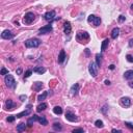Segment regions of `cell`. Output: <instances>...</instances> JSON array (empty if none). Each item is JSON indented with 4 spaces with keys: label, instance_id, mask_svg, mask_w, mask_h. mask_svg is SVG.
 <instances>
[{
    "label": "cell",
    "instance_id": "8992f818",
    "mask_svg": "<svg viewBox=\"0 0 133 133\" xmlns=\"http://www.w3.org/2000/svg\"><path fill=\"white\" fill-rule=\"evenodd\" d=\"M98 69H99V66H98V65L96 64V62H91V64L88 65V72H89V74H91L93 77H97Z\"/></svg>",
    "mask_w": 133,
    "mask_h": 133
},
{
    "label": "cell",
    "instance_id": "1f68e13d",
    "mask_svg": "<svg viewBox=\"0 0 133 133\" xmlns=\"http://www.w3.org/2000/svg\"><path fill=\"white\" fill-rule=\"evenodd\" d=\"M31 74H32V71H31V70H28V71H26L25 75H24V77H25V78H28Z\"/></svg>",
    "mask_w": 133,
    "mask_h": 133
},
{
    "label": "cell",
    "instance_id": "d590c367",
    "mask_svg": "<svg viewBox=\"0 0 133 133\" xmlns=\"http://www.w3.org/2000/svg\"><path fill=\"white\" fill-rule=\"evenodd\" d=\"M75 132H84V130H83L82 128H77V129H74V130H73V133H75Z\"/></svg>",
    "mask_w": 133,
    "mask_h": 133
},
{
    "label": "cell",
    "instance_id": "5b68a950",
    "mask_svg": "<svg viewBox=\"0 0 133 133\" xmlns=\"http://www.w3.org/2000/svg\"><path fill=\"white\" fill-rule=\"evenodd\" d=\"M34 20H35V15L31 12H28L27 14H25L24 18H23V23L26 25H29V24H31Z\"/></svg>",
    "mask_w": 133,
    "mask_h": 133
},
{
    "label": "cell",
    "instance_id": "d4e9b609",
    "mask_svg": "<svg viewBox=\"0 0 133 133\" xmlns=\"http://www.w3.org/2000/svg\"><path fill=\"white\" fill-rule=\"evenodd\" d=\"M26 129V124L25 123H20V124L17 126V131L18 132H23Z\"/></svg>",
    "mask_w": 133,
    "mask_h": 133
},
{
    "label": "cell",
    "instance_id": "e575fe53",
    "mask_svg": "<svg viewBox=\"0 0 133 133\" xmlns=\"http://www.w3.org/2000/svg\"><path fill=\"white\" fill-rule=\"evenodd\" d=\"M126 57H127V60H128L129 62H133V57H132L130 54H128L127 56H126Z\"/></svg>",
    "mask_w": 133,
    "mask_h": 133
},
{
    "label": "cell",
    "instance_id": "4dcf8cb0",
    "mask_svg": "<svg viewBox=\"0 0 133 133\" xmlns=\"http://www.w3.org/2000/svg\"><path fill=\"white\" fill-rule=\"evenodd\" d=\"M17 118V116H15V115H8L7 116V119H6V121L7 122H9V123H13L15 121V119Z\"/></svg>",
    "mask_w": 133,
    "mask_h": 133
},
{
    "label": "cell",
    "instance_id": "52a82bcc",
    "mask_svg": "<svg viewBox=\"0 0 133 133\" xmlns=\"http://www.w3.org/2000/svg\"><path fill=\"white\" fill-rule=\"evenodd\" d=\"M66 119L68 120L69 122H72V123H74V122H78V121H79L78 116L76 115L75 113H73L72 111H70V110H68V111L66 112Z\"/></svg>",
    "mask_w": 133,
    "mask_h": 133
},
{
    "label": "cell",
    "instance_id": "4316f807",
    "mask_svg": "<svg viewBox=\"0 0 133 133\" xmlns=\"http://www.w3.org/2000/svg\"><path fill=\"white\" fill-rule=\"evenodd\" d=\"M47 96H48V92H43V94L38 96V101L41 102V101H43V100H45L46 98H47Z\"/></svg>",
    "mask_w": 133,
    "mask_h": 133
},
{
    "label": "cell",
    "instance_id": "6da1fadb",
    "mask_svg": "<svg viewBox=\"0 0 133 133\" xmlns=\"http://www.w3.org/2000/svg\"><path fill=\"white\" fill-rule=\"evenodd\" d=\"M76 40L79 43H87L89 41V34L86 31H78L76 34Z\"/></svg>",
    "mask_w": 133,
    "mask_h": 133
},
{
    "label": "cell",
    "instance_id": "9a60e30c",
    "mask_svg": "<svg viewBox=\"0 0 133 133\" xmlns=\"http://www.w3.org/2000/svg\"><path fill=\"white\" fill-rule=\"evenodd\" d=\"M14 107H15V103L13 102L11 99L6 100V102H5V108L8 109V110H12V109H14Z\"/></svg>",
    "mask_w": 133,
    "mask_h": 133
},
{
    "label": "cell",
    "instance_id": "44dd1931",
    "mask_svg": "<svg viewBox=\"0 0 133 133\" xmlns=\"http://www.w3.org/2000/svg\"><path fill=\"white\" fill-rule=\"evenodd\" d=\"M109 40L108 39H105L104 41L102 42V45H101V52H104L105 50H106V48L108 47V45H109Z\"/></svg>",
    "mask_w": 133,
    "mask_h": 133
},
{
    "label": "cell",
    "instance_id": "8d00e7d4",
    "mask_svg": "<svg viewBox=\"0 0 133 133\" xmlns=\"http://www.w3.org/2000/svg\"><path fill=\"white\" fill-rule=\"evenodd\" d=\"M125 20H126V18H125V17L124 16H120L119 17V22H123V21H125Z\"/></svg>",
    "mask_w": 133,
    "mask_h": 133
},
{
    "label": "cell",
    "instance_id": "2e32d148",
    "mask_svg": "<svg viewBox=\"0 0 133 133\" xmlns=\"http://www.w3.org/2000/svg\"><path fill=\"white\" fill-rule=\"evenodd\" d=\"M66 58V52H65V50H61L60 53H59V55H58V58H57V60L59 64H62V62L65 61V59Z\"/></svg>",
    "mask_w": 133,
    "mask_h": 133
},
{
    "label": "cell",
    "instance_id": "603a6c76",
    "mask_svg": "<svg viewBox=\"0 0 133 133\" xmlns=\"http://www.w3.org/2000/svg\"><path fill=\"white\" fill-rule=\"evenodd\" d=\"M47 104L46 103H44V102H42L40 105H38V107H36V111L38 112H41V111H43V110H45L46 108H47Z\"/></svg>",
    "mask_w": 133,
    "mask_h": 133
},
{
    "label": "cell",
    "instance_id": "3957f363",
    "mask_svg": "<svg viewBox=\"0 0 133 133\" xmlns=\"http://www.w3.org/2000/svg\"><path fill=\"white\" fill-rule=\"evenodd\" d=\"M41 41H40L39 39H35V38H33V39H29L27 40V41L25 42V46L27 48H36V47H39L40 45H41Z\"/></svg>",
    "mask_w": 133,
    "mask_h": 133
},
{
    "label": "cell",
    "instance_id": "f546056e",
    "mask_svg": "<svg viewBox=\"0 0 133 133\" xmlns=\"http://www.w3.org/2000/svg\"><path fill=\"white\" fill-rule=\"evenodd\" d=\"M95 126L97 128H103V126H104V125H103V122L101 121V120H97V121L95 122Z\"/></svg>",
    "mask_w": 133,
    "mask_h": 133
},
{
    "label": "cell",
    "instance_id": "b9f144b4",
    "mask_svg": "<svg viewBox=\"0 0 133 133\" xmlns=\"http://www.w3.org/2000/svg\"><path fill=\"white\" fill-rule=\"evenodd\" d=\"M85 53L86 55H89V49H85Z\"/></svg>",
    "mask_w": 133,
    "mask_h": 133
},
{
    "label": "cell",
    "instance_id": "277c9868",
    "mask_svg": "<svg viewBox=\"0 0 133 133\" xmlns=\"http://www.w3.org/2000/svg\"><path fill=\"white\" fill-rule=\"evenodd\" d=\"M87 22L89 24H92L93 26H95V27H98V26L101 24V19L95 15H91L87 17Z\"/></svg>",
    "mask_w": 133,
    "mask_h": 133
},
{
    "label": "cell",
    "instance_id": "7a4b0ae2",
    "mask_svg": "<svg viewBox=\"0 0 133 133\" xmlns=\"http://www.w3.org/2000/svg\"><path fill=\"white\" fill-rule=\"evenodd\" d=\"M4 81H5V84L7 85L9 88H13V89H15V88H16V86H17V82H16V80H15V78L13 77V75H11L9 73L5 76Z\"/></svg>",
    "mask_w": 133,
    "mask_h": 133
},
{
    "label": "cell",
    "instance_id": "83f0119b",
    "mask_svg": "<svg viewBox=\"0 0 133 133\" xmlns=\"http://www.w3.org/2000/svg\"><path fill=\"white\" fill-rule=\"evenodd\" d=\"M53 112H54L55 114H61L62 113V108L60 107V106H55L54 108H53Z\"/></svg>",
    "mask_w": 133,
    "mask_h": 133
},
{
    "label": "cell",
    "instance_id": "836d02e7",
    "mask_svg": "<svg viewBox=\"0 0 133 133\" xmlns=\"http://www.w3.org/2000/svg\"><path fill=\"white\" fill-rule=\"evenodd\" d=\"M125 125L127 126L128 128H130V129H132V130H133V124H132V123H129V122H125Z\"/></svg>",
    "mask_w": 133,
    "mask_h": 133
},
{
    "label": "cell",
    "instance_id": "d6986e66",
    "mask_svg": "<svg viewBox=\"0 0 133 133\" xmlns=\"http://www.w3.org/2000/svg\"><path fill=\"white\" fill-rule=\"evenodd\" d=\"M119 35H120V28L119 27H115V28L112 29V31H111V39L115 40Z\"/></svg>",
    "mask_w": 133,
    "mask_h": 133
},
{
    "label": "cell",
    "instance_id": "74e56055",
    "mask_svg": "<svg viewBox=\"0 0 133 133\" xmlns=\"http://www.w3.org/2000/svg\"><path fill=\"white\" fill-rule=\"evenodd\" d=\"M106 109H108V108H107V105H104V106H103V107H102L101 111L103 112V113H106Z\"/></svg>",
    "mask_w": 133,
    "mask_h": 133
},
{
    "label": "cell",
    "instance_id": "7c38bea8",
    "mask_svg": "<svg viewBox=\"0 0 133 133\" xmlns=\"http://www.w3.org/2000/svg\"><path fill=\"white\" fill-rule=\"evenodd\" d=\"M31 107H32L31 105H28V106H27V109H26V110L20 112V113H18L16 116L20 119V118H22V116H27V115H29V114L31 113Z\"/></svg>",
    "mask_w": 133,
    "mask_h": 133
},
{
    "label": "cell",
    "instance_id": "4fadbf2b",
    "mask_svg": "<svg viewBox=\"0 0 133 133\" xmlns=\"http://www.w3.org/2000/svg\"><path fill=\"white\" fill-rule=\"evenodd\" d=\"M64 31L66 35H70L71 34V31H72V26H71V23L69 21L65 22V25H64Z\"/></svg>",
    "mask_w": 133,
    "mask_h": 133
},
{
    "label": "cell",
    "instance_id": "f6af8a7d",
    "mask_svg": "<svg viewBox=\"0 0 133 133\" xmlns=\"http://www.w3.org/2000/svg\"><path fill=\"white\" fill-rule=\"evenodd\" d=\"M105 84H107V85H109V84H110V82H109L108 80H106V81H105Z\"/></svg>",
    "mask_w": 133,
    "mask_h": 133
},
{
    "label": "cell",
    "instance_id": "60d3db41",
    "mask_svg": "<svg viewBox=\"0 0 133 133\" xmlns=\"http://www.w3.org/2000/svg\"><path fill=\"white\" fill-rule=\"evenodd\" d=\"M132 46H133V39H131L129 41V47H132Z\"/></svg>",
    "mask_w": 133,
    "mask_h": 133
},
{
    "label": "cell",
    "instance_id": "d6a6232c",
    "mask_svg": "<svg viewBox=\"0 0 133 133\" xmlns=\"http://www.w3.org/2000/svg\"><path fill=\"white\" fill-rule=\"evenodd\" d=\"M8 74V70H6L5 68L1 69V75H7Z\"/></svg>",
    "mask_w": 133,
    "mask_h": 133
},
{
    "label": "cell",
    "instance_id": "e0dca14e",
    "mask_svg": "<svg viewBox=\"0 0 133 133\" xmlns=\"http://www.w3.org/2000/svg\"><path fill=\"white\" fill-rule=\"evenodd\" d=\"M124 78L127 80H131L133 79V70H128L124 73Z\"/></svg>",
    "mask_w": 133,
    "mask_h": 133
},
{
    "label": "cell",
    "instance_id": "f35d334b",
    "mask_svg": "<svg viewBox=\"0 0 133 133\" xmlns=\"http://www.w3.org/2000/svg\"><path fill=\"white\" fill-rule=\"evenodd\" d=\"M16 73H17V75H21V74H22V69L19 68V69L16 71Z\"/></svg>",
    "mask_w": 133,
    "mask_h": 133
},
{
    "label": "cell",
    "instance_id": "7402d4cb",
    "mask_svg": "<svg viewBox=\"0 0 133 133\" xmlns=\"http://www.w3.org/2000/svg\"><path fill=\"white\" fill-rule=\"evenodd\" d=\"M33 72L42 75V74H44V73L46 72V69H45V68H43V66H35V68L33 69Z\"/></svg>",
    "mask_w": 133,
    "mask_h": 133
},
{
    "label": "cell",
    "instance_id": "ab89813d",
    "mask_svg": "<svg viewBox=\"0 0 133 133\" xmlns=\"http://www.w3.org/2000/svg\"><path fill=\"white\" fill-rule=\"evenodd\" d=\"M26 98H27V97H26L25 95H22V96H20V100H21V101H24V100H25Z\"/></svg>",
    "mask_w": 133,
    "mask_h": 133
},
{
    "label": "cell",
    "instance_id": "cb8c5ba5",
    "mask_svg": "<svg viewBox=\"0 0 133 133\" xmlns=\"http://www.w3.org/2000/svg\"><path fill=\"white\" fill-rule=\"evenodd\" d=\"M39 123L41 125H43V126H47L48 125V121H47V119H46L44 115H43V116H39Z\"/></svg>",
    "mask_w": 133,
    "mask_h": 133
},
{
    "label": "cell",
    "instance_id": "ffe728a7",
    "mask_svg": "<svg viewBox=\"0 0 133 133\" xmlns=\"http://www.w3.org/2000/svg\"><path fill=\"white\" fill-rule=\"evenodd\" d=\"M33 89L34 91H36V92H40L42 89V87H43V82H40V81H38V82H34L33 83Z\"/></svg>",
    "mask_w": 133,
    "mask_h": 133
},
{
    "label": "cell",
    "instance_id": "ba28073f",
    "mask_svg": "<svg viewBox=\"0 0 133 133\" xmlns=\"http://www.w3.org/2000/svg\"><path fill=\"white\" fill-rule=\"evenodd\" d=\"M52 30H53L52 25L48 24V25H46V26H44V27L39 29V34H47V33H50Z\"/></svg>",
    "mask_w": 133,
    "mask_h": 133
},
{
    "label": "cell",
    "instance_id": "7bdbcfd3",
    "mask_svg": "<svg viewBox=\"0 0 133 133\" xmlns=\"http://www.w3.org/2000/svg\"><path fill=\"white\" fill-rule=\"evenodd\" d=\"M112 132H121V130H116V129H112Z\"/></svg>",
    "mask_w": 133,
    "mask_h": 133
},
{
    "label": "cell",
    "instance_id": "5bb4252c",
    "mask_svg": "<svg viewBox=\"0 0 133 133\" xmlns=\"http://www.w3.org/2000/svg\"><path fill=\"white\" fill-rule=\"evenodd\" d=\"M79 87H80V86H79V84L78 83H75V84H73L72 85V87H71V95L72 96H76L78 94V92H79Z\"/></svg>",
    "mask_w": 133,
    "mask_h": 133
},
{
    "label": "cell",
    "instance_id": "8fae6325",
    "mask_svg": "<svg viewBox=\"0 0 133 133\" xmlns=\"http://www.w3.org/2000/svg\"><path fill=\"white\" fill-rule=\"evenodd\" d=\"M44 18H45L46 21H49V22L53 21V20L55 19V12H54V11L47 12V13H46V14L44 15Z\"/></svg>",
    "mask_w": 133,
    "mask_h": 133
},
{
    "label": "cell",
    "instance_id": "484cf974",
    "mask_svg": "<svg viewBox=\"0 0 133 133\" xmlns=\"http://www.w3.org/2000/svg\"><path fill=\"white\" fill-rule=\"evenodd\" d=\"M101 58H102V55L97 53V54H96V64L98 65V66H101V65H102V59Z\"/></svg>",
    "mask_w": 133,
    "mask_h": 133
},
{
    "label": "cell",
    "instance_id": "f1b7e54d",
    "mask_svg": "<svg viewBox=\"0 0 133 133\" xmlns=\"http://www.w3.org/2000/svg\"><path fill=\"white\" fill-rule=\"evenodd\" d=\"M52 127L55 131H61L62 130V127H61V125L59 124V123H54V124L52 125Z\"/></svg>",
    "mask_w": 133,
    "mask_h": 133
},
{
    "label": "cell",
    "instance_id": "30bf717a",
    "mask_svg": "<svg viewBox=\"0 0 133 133\" xmlns=\"http://www.w3.org/2000/svg\"><path fill=\"white\" fill-rule=\"evenodd\" d=\"M14 33H13L11 30H8V29H6V30H4L2 33H1V38L4 39V40H11L14 38Z\"/></svg>",
    "mask_w": 133,
    "mask_h": 133
},
{
    "label": "cell",
    "instance_id": "ac0fdd59",
    "mask_svg": "<svg viewBox=\"0 0 133 133\" xmlns=\"http://www.w3.org/2000/svg\"><path fill=\"white\" fill-rule=\"evenodd\" d=\"M36 121H39V116L36 114H33V116H31V118L27 121V125L29 126V127H31V126L33 125V123L36 122Z\"/></svg>",
    "mask_w": 133,
    "mask_h": 133
},
{
    "label": "cell",
    "instance_id": "bcb514c9",
    "mask_svg": "<svg viewBox=\"0 0 133 133\" xmlns=\"http://www.w3.org/2000/svg\"><path fill=\"white\" fill-rule=\"evenodd\" d=\"M131 9H133V3H132V5H131Z\"/></svg>",
    "mask_w": 133,
    "mask_h": 133
},
{
    "label": "cell",
    "instance_id": "ee69618b",
    "mask_svg": "<svg viewBox=\"0 0 133 133\" xmlns=\"http://www.w3.org/2000/svg\"><path fill=\"white\" fill-rule=\"evenodd\" d=\"M109 68H110V70H113V69H114V66H113V65H111L110 66H109Z\"/></svg>",
    "mask_w": 133,
    "mask_h": 133
},
{
    "label": "cell",
    "instance_id": "9c48e42d",
    "mask_svg": "<svg viewBox=\"0 0 133 133\" xmlns=\"http://www.w3.org/2000/svg\"><path fill=\"white\" fill-rule=\"evenodd\" d=\"M120 102H121V105L124 106L125 108L130 107V106H131V103H132V102H131V99L129 98V97H123V98H121Z\"/></svg>",
    "mask_w": 133,
    "mask_h": 133
}]
</instances>
